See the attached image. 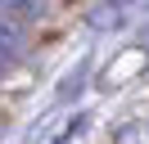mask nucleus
<instances>
[{
    "instance_id": "f257e3e1",
    "label": "nucleus",
    "mask_w": 149,
    "mask_h": 144,
    "mask_svg": "<svg viewBox=\"0 0 149 144\" xmlns=\"http://www.w3.org/2000/svg\"><path fill=\"white\" fill-rule=\"evenodd\" d=\"M113 144H149V117H136V122H122Z\"/></svg>"
},
{
    "instance_id": "f03ea898",
    "label": "nucleus",
    "mask_w": 149,
    "mask_h": 144,
    "mask_svg": "<svg viewBox=\"0 0 149 144\" xmlns=\"http://www.w3.org/2000/svg\"><path fill=\"white\" fill-rule=\"evenodd\" d=\"M86 18H91V27H100V32H109V27H118L113 18H127V9H122V5H95V9H91Z\"/></svg>"
},
{
    "instance_id": "7ed1b4c3",
    "label": "nucleus",
    "mask_w": 149,
    "mask_h": 144,
    "mask_svg": "<svg viewBox=\"0 0 149 144\" xmlns=\"http://www.w3.org/2000/svg\"><path fill=\"white\" fill-rule=\"evenodd\" d=\"M5 63H9V59H0V72H5Z\"/></svg>"
}]
</instances>
